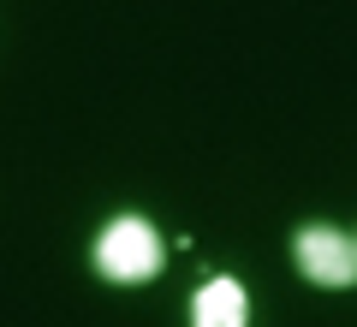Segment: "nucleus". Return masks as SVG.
I'll return each instance as SVG.
<instances>
[{"instance_id": "3", "label": "nucleus", "mask_w": 357, "mask_h": 327, "mask_svg": "<svg viewBox=\"0 0 357 327\" xmlns=\"http://www.w3.org/2000/svg\"><path fill=\"white\" fill-rule=\"evenodd\" d=\"M244 286L232 274H220V280H208L203 291L191 298V327H244Z\"/></svg>"}, {"instance_id": "1", "label": "nucleus", "mask_w": 357, "mask_h": 327, "mask_svg": "<svg viewBox=\"0 0 357 327\" xmlns=\"http://www.w3.org/2000/svg\"><path fill=\"white\" fill-rule=\"evenodd\" d=\"M89 262H96L102 280L137 286V280H149L155 268H161V238H155V227L143 220V214H119V220H107V227L96 232Z\"/></svg>"}, {"instance_id": "2", "label": "nucleus", "mask_w": 357, "mask_h": 327, "mask_svg": "<svg viewBox=\"0 0 357 327\" xmlns=\"http://www.w3.org/2000/svg\"><path fill=\"white\" fill-rule=\"evenodd\" d=\"M292 256H298V268H304V280H316V286H328V291L357 286V232L321 227V220L316 227H298Z\"/></svg>"}]
</instances>
